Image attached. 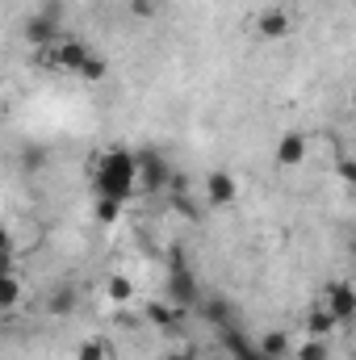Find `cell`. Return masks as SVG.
<instances>
[{"mask_svg": "<svg viewBox=\"0 0 356 360\" xmlns=\"http://www.w3.org/2000/svg\"><path fill=\"white\" fill-rule=\"evenodd\" d=\"M101 4H113V0H101Z\"/></svg>", "mask_w": 356, "mask_h": 360, "instance_id": "obj_25", "label": "cell"}, {"mask_svg": "<svg viewBox=\"0 0 356 360\" xmlns=\"http://www.w3.org/2000/svg\"><path fill=\"white\" fill-rule=\"evenodd\" d=\"M0 256H13V235L0 226Z\"/></svg>", "mask_w": 356, "mask_h": 360, "instance_id": "obj_23", "label": "cell"}, {"mask_svg": "<svg viewBox=\"0 0 356 360\" xmlns=\"http://www.w3.org/2000/svg\"><path fill=\"white\" fill-rule=\"evenodd\" d=\"M172 184V164L160 155V151H134V188L143 193H160Z\"/></svg>", "mask_w": 356, "mask_h": 360, "instance_id": "obj_3", "label": "cell"}, {"mask_svg": "<svg viewBox=\"0 0 356 360\" xmlns=\"http://www.w3.org/2000/svg\"><path fill=\"white\" fill-rule=\"evenodd\" d=\"M336 327H340V323H336L323 306H314V310L306 314V335H314V340H331V335H336Z\"/></svg>", "mask_w": 356, "mask_h": 360, "instance_id": "obj_14", "label": "cell"}, {"mask_svg": "<svg viewBox=\"0 0 356 360\" xmlns=\"http://www.w3.org/2000/svg\"><path fill=\"white\" fill-rule=\"evenodd\" d=\"M235 197H239V180L231 176V172H210V176H205V201H210L214 210L235 205Z\"/></svg>", "mask_w": 356, "mask_h": 360, "instance_id": "obj_8", "label": "cell"}, {"mask_svg": "<svg viewBox=\"0 0 356 360\" xmlns=\"http://www.w3.org/2000/svg\"><path fill=\"white\" fill-rule=\"evenodd\" d=\"M92 188L96 197H113V201H130L139 188H134V151L126 147H105L96 160H92Z\"/></svg>", "mask_w": 356, "mask_h": 360, "instance_id": "obj_1", "label": "cell"}, {"mask_svg": "<svg viewBox=\"0 0 356 360\" xmlns=\"http://www.w3.org/2000/svg\"><path fill=\"white\" fill-rule=\"evenodd\" d=\"M256 348H260V356L265 360H289V331H268L265 340H256Z\"/></svg>", "mask_w": 356, "mask_h": 360, "instance_id": "obj_11", "label": "cell"}, {"mask_svg": "<svg viewBox=\"0 0 356 360\" xmlns=\"http://www.w3.org/2000/svg\"><path fill=\"white\" fill-rule=\"evenodd\" d=\"M289 356L293 360H331V340H314V335H306L302 344L289 348Z\"/></svg>", "mask_w": 356, "mask_h": 360, "instance_id": "obj_12", "label": "cell"}, {"mask_svg": "<svg viewBox=\"0 0 356 360\" xmlns=\"http://www.w3.org/2000/svg\"><path fill=\"white\" fill-rule=\"evenodd\" d=\"M21 38H25V46H34V51L55 46V42L63 38V17H59V4H46V8H38V13H30V17L21 21Z\"/></svg>", "mask_w": 356, "mask_h": 360, "instance_id": "obj_2", "label": "cell"}, {"mask_svg": "<svg viewBox=\"0 0 356 360\" xmlns=\"http://www.w3.org/2000/svg\"><path fill=\"white\" fill-rule=\"evenodd\" d=\"M21 306V281L13 272H0V310H13Z\"/></svg>", "mask_w": 356, "mask_h": 360, "instance_id": "obj_17", "label": "cell"}, {"mask_svg": "<svg viewBox=\"0 0 356 360\" xmlns=\"http://www.w3.org/2000/svg\"><path fill=\"white\" fill-rule=\"evenodd\" d=\"M319 306L344 327V323H352V314H356V293H352V285L348 281H331V285H323V297H319Z\"/></svg>", "mask_w": 356, "mask_h": 360, "instance_id": "obj_5", "label": "cell"}, {"mask_svg": "<svg viewBox=\"0 0 356 360\" xmlns=\"http://www.w3.org/2000/svg\"><path fill=\"white\" fill-rule=\"evenodd\" d=\"M306 155H310V139H306L302 130H285V134L276 139L272 160H276L281 168H302V164H306Z\"/></svg>", "mask_w": 356, "mask_h": 360, "instance_id": "obj_7", "label": "cell"}, {"mask_svg": "<svg viewBox=\"0 0 356 360\" xmlns=\"http://www.w3.org/2000/svg\"><path fill=\"white\" fill-rule=\"evenodd\" d=\"M180 319H184V310H177L172 302H151L147 306V323H155V327H177Z\"/></svg>", "mask_w": 356, "mask_h": 360, "instance_id": "obj_15", "label": "cell"}, {"mask_svg": "<svg viewBox=\"0 0 356 360\" xmlns=\"http://www.w3.org/2000/svg\"><path fill=\"white\" fill-rule=\"evenodd\" d=\"M17 168H21V172H42V168H46V151H42V147H25V151L17 155Z\"/></svg>", "mask_w": 356, "mask_h": 360, "instance_id": "obj_21", "label": "cell"}, {"mask_svg": "<svg viewBox=\"0 0 356 360\" xmlns=\"http://www.w3.org/2000/svg\"><path fill=\"white\" fill-rule=\"evenodd\" d=\"M252 34L260 38V42H285L289 34H293V17L281 8V4H268V8H260L256 17H252Z\"/></svg>", "mask_w": 356, "mask_h": 360, "instance_id": "obj_4", "label": "cell"}, {"mask_svg": "<svg viewBox=\"0 0 356 360\" xmlns=\"http://www.w3.org/2000/svg\"><path fill=\"white\" fill-rule=\"evenodd\" d=\"M218 335H222V348H227V356H231V360H265V356H260V348H256L243 331H235L231 323H227V327H218Z\"/></svg>", "mask_w": 356, "mask_h": 360, "instance_id": "obj_9", "label": "cell"}, {"mask_svg": "<svg viewBox=\"0 0 356 360\" xmlns=\"http://www.w3.org/2000/svg\"><path fill=\"white\" fill-rule=\"evenodd\" d=\"M109 356H113V348H109V340H101V335L76 344V360H109Z\"/></svg>", "mask_w": 356, "mask_h": 360, "instance_id": "obj_16", "label": "cell"}, {"mask_svg": "<svg viewBox=\"0 0 356 360\" xmlns=\"http://www.w3.org/2000/svg\"><path fill=\"white\" fill-rule=\"evenodd\" d=\"M105 297H109V306H122L126 310L134 302V281L130 276H109L105 281Z\"/></svg>", "mask_w": 356, "mask_h": 360, "instance_id": "obj_13", "label": "cell"}, {"mask_svg": "<svg viewBox=\"0 0 356 360\" xmlns=\"http://www.w3.org/2000/svg\"><path fill=\"white\" fill-rule=\"evenodd\" d=\"M197 310H201V319H205V323H214V327H227V314H231V306H227L222 297L197 302Z\"/></svg>", "mask_w": 356, "mask_h": 360, "instance_id": "obj_18", "label": "cell"}, {"mask_svg": "<svg viewBox=\"0 0 356 360\" xmlns=\"http://www.w3.org/2000/svg\"><path fill=\"white\" fill-rule=\"evenodd\" d=\"M76 302H80V293H76L72 281H59V285L46 293V310H51L55 319H72V314H76Z\"/></svg>", "mask_w": 356, "mask_h": 360, "instance_id": "obj_10", "label": "cell"}, {"mask_svg": "<svg viewBox=\"0 0 356 360\" xmlns=\"http://www.w3.org/2000/svg\"><path fill=\"white\" fill-rule=\"evenodd\" d=\"M126 8H130L134 21H151V17H155V0H130Z\"/></svg>", "mask_w": 356, "mask_h": 360, "instance_id": "obj_22", "label": "cell"}, {"mask_svg": "<svg viewBox=\"0 0 356 360\" xmlns=\"http://www.w3.org/2000/svg\"><path fill=\"white\" fill-rule=\"evenodd\" d=\"M168 293H172V306L177 310H197V302H201V293H197V276L184 269L177 260V269H172V276H168Z\"/></svg>", "mask_w": 356, "mask_h": 360, "instance_id": "obj_6", "label": "cell"}, {"mask_svg": "<svg viewBox=\"0 0 356 360\" xmlns=\"http://www.w3.org/2000/svg\"><path fill=\"white\" fill-rule=\"evenodd\" d=\"M92 218H96L101 226H113V222L122 218V201H113V197H96V210H92Z\"/></svg>", "mask_w": 356, "mask_h": 360, "instance_id": "obj_20", "label": "cell"}, {"mask_svg": "<svg viewBox=\"0 0 356 360\" xmlns=\"http://www.w3.org/2000/svg\"><path fill=\"white\" fill-rule=\"evenodd\" d=\"M164 360H197V352L193 348H177V352H168Z\"/></svg>", "mask_w": 356, "mask_h": 360, "instance_id": "obj_24", "label": "cell"}, {"mask_svg": "<svg viewBox=\"0 0 356 360\" xmlns=\"http://www.w3.org/2000/svg\"><path fill=\"white\" fill-rule=\"evenodd\" d=\"M76 76H80V80H89V84H101V80L109 76V63H105V59H101V55L92 51L89 59L80 63V72H76Z\"/></svg>", "mask_w": 356, "mask_h": 360, "instance_id": "obj_19", "label": "cell"}]
</instances>
